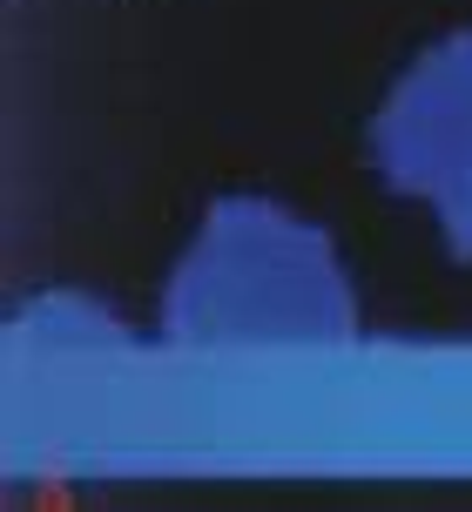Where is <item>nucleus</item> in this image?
<instances>
[{
	"mask_svg": "<svg viewBox=\"0 0 472 512\" xmlns=\"http://www.w3.org/2000/svg\"><path fill=\"white\" fill-rule=\"evenodd\" d=\"M358 324L338 243L270 196H223L176 250L162 337L183 351H317Z\"/></svg>",
	"mask_w": 472,
	"mask_h": 512,
	"instance_id": "f257e3e1",
	"label": "nucleus"
},
{
	"mask_svg": "<svg viewBox=\"0 0 472 512\" xmlns=\"http://www.w3.org/2000/svg\"><path fill=\"white\" fill-rule=\"evenodd\" d=\"M371 169L472 263V21L405 61L371 115Z\"/></svg>",
	"mask_w": 472,
	"mask_h": 512,
	"instance_id": "f03ea898",
	"label": "nucleus"
}]
</instances>
